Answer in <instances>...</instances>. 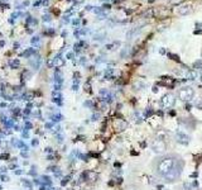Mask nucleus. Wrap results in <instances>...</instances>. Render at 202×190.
I'll return each instance as SVG.
<instances>
[{
	"mask_svg": "<svg viewBox=\"0 0 202 190\" xmlns=\"http://www.w3.org/2000/svg\"><path fill=\"white\" fill-rule=\"evenodd\" d=\"M154 172L163 180L173 182L180 179L183 169V162L181 157L176 155H166L158 157L153 162Z\"/></svg>",
	"mask_w": 202,
	"mask_h": 190,
	"instance_id": "nucleus-1",
	"label": "nucleus"
},
{
	"mask_svg": "<svg viewBox=\"0 0 202 190\" xmlns=\"http://www.w3.org/2000/svg\"><path fill=\"white\" fill-rule=\"evenodd\" d=\"M193 95H195V91H193L192 87H183V89H181L178 91V96H180V99L183 101L191 100L193 98Z\"/></svg>",
	"mask_w": 202,
	"mask_h": 190,
	"instance_id": "nucleus-2",
	"label": "nucleus"
},
{
	"mask_svg": "<svg viewBox=\"0 0 202 190\" xmlns=\"http://www.w3.org/2000/svg\"><path fill=\"white\" fill-rule=\"evenodd\" d=\"M152 147H153V151L157 152V153H162V152L166 151V143L164 141L161 139V138H157L152 144Z\"/></svg>",
	"mask_w": 202,
	"mask_h": 190,
	"instance_id": "nucleus-3",
	"label": "nucleus"
},
{
	"mask_svg": "<svg viewBox=\"0 0 202 190\" xmlns=\"http://www.w3.org/2000/svg\"><path fill=\"white\" fill-rule=\"evenodd\" d=\"M173 103H174V98L171 94H168V95H164V96L162 98L161 105H162V108H171V106L173 105Z\"/></svg>",
	"mask_w": 202,
	"mask_h": 190,
	"instance_id": "nucleus-4",
	"label": "nucleus"
},
{
	"mask_svg": "<svg viewBox=\"0 0 202 190\" xmlns=\"http://www.w3.org/2000/svg\"><path fill=\"white\" fill-rule=\"evenodd\" d=\"M15 148H18V150H20V151H25V152L29 151V146L24 142V139H22V138H18Z\"/></svg>",
	"mask_w": 202,
	"mask_h": 190,
	"instance_id": "nucleus-5",
	"label": "nucleus"
},
{
	"mask_svg": "<svg viewBox=\"0 0 202 190\" xmlns=\"http://www.w3.org/2000/svg\"><path fill=\"white\" fill-rule=\"evenodd\" d=\"M20 184L24 186V188H27V190H32L33 189V181H30L28 180V179H25V177H20Z\"/></svg>",
	"mask_w": 202,
	"mask_h": 190,
	"instance_id": "nucleus-6",
	"label": "nucleus"
},
{
	"mask_svg": "<svg viewBox=\"0 0 202 190\" xmlns=\"http://www.w3.org/2000/svg\"><path fill=\"white\" fill-rule=\"evenodd\" d=\"M15 124H17V120H15L14 118L11 117V118H9V119H8V122L3 125V127H4V129H13Z\"/></svg>",
	"mask_w": 202,
	"mask_h": 190,
	"instance_id": "nucleus-7",
	"label": "nucleus"
},
{
	"mask_svg": "<svg viewBox=\"0 0 202 190\" xmlns=\"http://www.w3.org/2000/svg\"><path fill=\"white\" fill-rule=\"evenodd\" d=\"M41 181H42V185H45V186L52 185V179H51V176H48V175H42Z\"/></svg>",
	"mask_w": 202,
	"mask_h": 190,
	"instance_id": "nucleus-8",
	"label": "nucleus"
},
{
	"mask_svg": "<svg viewBox=\"0 0 202 190\" xmlns=\"http://www.w3.org/2000/svg\"><path fill=\"white\" fill-rule=\"evenodd\" d=\"M28 175L29 176H32V177H37L38 172H37V166L36 165H30V170L28 171Z\"/></svg>",
	"mask_w": 202,
	"mask_h": 190,
	"instance_id": "nucleus-9",
	"label": "nucleus"
},
{
	"mask_svg": "<svg viewBox=\"0 0 202 190\" xmlns=\"http://www.w3.org/2000/svg\"><path fill=\"white\" fill-rule=\"evenodd\" d=\"M23 129H25V131H32L33 129V123L30 120H27V122H24V125H23Z\"/></svg>",
	"mask_w": 202,
	"mask_h": 190,
	"instance_id": "nucleus-10",
	"label": "nucleus"
},
{
	"mask_svg": "<svg viewBox=\"0 0 202 190\" xmlns=\"http://www.w3.org/2000/svg\"><path fill=\"white\" fill-rule=\"evenodd\" d=\"M10 160V155L8 152H1L0 153V161H9Z\"/></svg>",
	"mask_w": 202,
	"mask_h": 190,
	"instance_id": "nucleus-11",
	"label": "nucleus"
},
{
	"mask_svg": "<svg viewBox=\"0 0 202 190\" xmlns=\"http://www.w3.org/2000/svg\"><path fill=\"white\" fill-rule=\"evenodd\" d=\"M30 137V132L29 131H25V129H23V131L20 132V138L22 139H28Z\"/></svg>",
	"mask_w": 202,
	"mask_h": 190,
	"instance_id": "nucleus-12",
	"label": "nucleus"
},
{
	"mask_svg": "<svg viewBox=\"0 0 202 190\" xmlns=\"http://www.w3.org/2000/svg\"><path fill=\"white\" fill-rule=\"evenodd\" d=\"M0 181H3V182H9V181H10V177L8 176V174H0Z\"/></svg>",
	"mask_w": 202,
	"mask_h": 190,
	"instance_id": "nucleus-13",
	"label": "nucleus"
},
{
	"mask_svg": "<svg viewBox=\"0 0 202 190\" xmlns=\"http://www.w3.org/2000/svg\"><path fill=\"white\" fill-rule=\"evenodd\" d=\"M8 169L9 170H17V169H19V165L17 162H10L9 165H8Z\"/></svg>",
	"mask_w": 202,
	"mask_h": 190,
	"instance_id": "nucleus-14",
	"label": "nucleus"
},
{
	"mask_svg": "<svg viewBox=\"0 0 202 190\" xmlns=\"http://www.w3.org/2000/svg\"><path fill=\"white\" fill-rule=\"evenodd\" d=\"M39 144V139L38 138H32L30 139V147H38Z\"/></svg>",
	"mask_w": 202,
	"mask_h": 190,
	"instance_id": "nucleus-15",
	"label": "nucleus"
},
{
	"mask_svg": "<svg viewBox=\"0 0 202 190\" xmlns=\"http://www.w3.org/2000/svg\"><path fill=\"white\" fill-rule=\"evenodd\" d=\"M19 156H20V157H23L24 160H28V158H29V153H28V152H25V151H20Z\"/></svg>",
	"mask_w": 202,
	"mask_h": 190,
	"instance_id": "nucleus-16",
	"label": "nucleus"
},
{
	"mask_svg": "<svg viewBox=\"0 0 202 190\" xmlns=\"http://www.w3.org/2000/svg\"><path fill=\"white\" fill-rule=\"evenodd\" d=\"M44 128L47 129V131H51V129L53 128V122H47V123L44 124Z\"/></svg>",
	"mask_w": 202,
	"mask_h": 190,
	"instance_id": "nucleus-17",
	"label": "nucleus"
},
{
	"mask_svg": "<svg viewBox=\"0 0 202 190\" xmlns=\"http://www.w3.org/2000/svg\"><path fill=\"white\" fill-rule=\"evenodd\" d=\"M23 169L22 167H19V169H17V170H14V175H17V176H20V175H23Z\"/></svg>",
	"mask_w": 202,
	"mask_h": 190,
	"instance_id": "nucleus-18",
	"label": "nucleus"
},
{
	"mask_svg": "<svg viewBox=\"0 0 202 190\" xmlns=\"http://www.w3.org/2000/svg\"><path fill=\"white\" fill-rule=\"evenodd\" d=\"M8 166H0V174H8Z\"/></svg>",
	"mask_w": 202,
	"mask_h": 190,
	"instance_id": "nucleus-19",
	"label": "nucleus"
},
{
	"mask_svg": "<svg viewBox=\"0 0 202 190\" xmlns=\"http://www.w3.org/2000/svg\"><path fill=\"white\" fill-rule=\"evenodd\" d=\"M23 115H30L32 114V109H28V108H25L24 110H23Z\"/></svg>",
	"mask_w": 202,
	"mask_h": 190,
	"instance_id": "nucleus-20",
	"label": "nucleus"
},
{
	"mask_svg": "<svg viewBox=\"0 0 202 190\" xmlns=\"http://www.w3.org/2000/svg\"><path fill=\"white\" fill-rule=\"evenodd\" d=\"M13 129H14L15 132H22V131H23V127H20V125H19V124L17 123V124L14 125V128H13Z\"/></svg>",
	"mask_w": 202,
	"mask_h": 190,
	"instance_id": "nucleus-21",
	"label": "nucleus"
},
{
	"mask_svg": "<svg viewBox=\"0 0 202 190\" xmlns=\"http://www.w3.org/2000/svg\"><path fill=\"white\" fill-rule=\"evenodd\" d=\"M57 142H58V143H62V142H63V136L57 134Z\"/></svg>",
	"mask_w": 202,
	"mask_h": 190,
	"instance_id": "nucleus-22",
	"label": "nucleus"
},
{
	"mask_svg": "<svg viewBox=\"0 0 202 190\" xmlns=\"http://www.w3.org/2000/svg\"><path fill=\"white\" fill-rule=\"evenodd\" d=\"M18 161V157H10L9 160V162H17Z\"/></svg>",
	"mask_w": 202,
	"mask_h": 190,
	"instance_id": "nucleus-23",
	"label": "nucleus"
},
{
	"mask_svg": "<svg viewBox=\"0 0 202 190\" xmlns=\"http://www.w3.org/2000/svg\"><path fill=\"white\" fill-rule=\"evenodd\" d=\"M45 152H48V153H53V150L51 147H47V148H45Z\"/></svg>",
	"mask_w": 202,
	"mask_h": 190,
	"instance_id": "nucleus-24",
	"label": "nucleus"
},
{
	"mask_svg": "<svg viewBox=\"0 0 202 190\" xmlns=\"http://www.w3.org/2000/svg\"><path fill=\"white\" fill-rule=\"evenodd\" d=\"M29 165V161L28 160H24V161H23V166H28Z\"/></svg>",
	"mask_w": 202,
	"mask_h": 190,
	"instance_id": "nucleus-25",
	"label": "nucleus"
},
{
	"mask_svg": "<svg viewBox=\"0 0 202 190\" xmlns=\"http://www.w3.org/2000/svg\"><path fill=\"white\" fill-rule=\"evenodd\" d=\"M6 103H0V108H6Z\"/></svg>",
	"mask_w": 202,
	"mask_h": 190,
	"instance_id": "nucleus-26",
	"label": "nucleus"
},
{
	"mask_svg": "<svg viewBox=\"0 0 202 190\" xmlns=\"http://www.w3.org/2000/svg\"><path fill=\"white\" fill-rule=\"evenodd\" d=\"M0 190H4V189H3V185H0Z\"/></svg>",
	"mask_w": 202,
	"mask_h": 190,
	"instance_id": "nucleus-27",
	"label": "nucleus"
}]
</instances>
